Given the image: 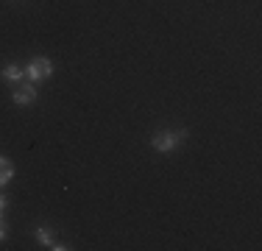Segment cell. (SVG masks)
<instances>
[{
    "mask_svg": "<svg viewBox=\"0 0 262 251\" xmlns=\"http://www.w3.org/2000/svg\"><path fill=\"white\" fill-rule=\"evenodd\" d=\"M184 137H187L184 129H179V131H157L154 140H151V145L157 151H162V154H167V151H173L179 142H184Z\"/></svg>",
    "mask_w": 262,
    "mask_h": 251,
    "instance_id": "obj_1",
    "label": "cell"
},
{
    "mask_svg": "<svg viewBox=\"0 0 262 251\" xmlns=\"http://www.w3.org/2000/svg\"><path fill=\"white\" fill-rule=\"evenodd\" d=\"M51 73H53V65H51V59H45V56L31 59L28 67H26V75H28L31 81H42V78H48Z\"/></svg>",
    "mask_w": 262,
    "mask_h": 251,
    "instance_id": "obj_2",
    "label": "cell"
},
{
    "mask_svg": "<svg viewBox=\"0 0 262 251\" xmlns=\"http://www.w3.org/2000/svg\"><path fill=\"white\" fill-rule=\"evenodd\" d=\"M36 100V90L31 84H20L14 90V103H34Z\"/></svg>",
    "mask_w": 262,
    "mask_h": 251,
    "instance_id": "obj_3",
    "label": "cell"
},
{
    "mask_svg": "<svg viewBox=\"0 0 262 251\" xmlns=\"http://www.w3.org/2000/svg\"><path fill=\"white\" fill-rule=\"evenodd\" d=\"M23 73H26V70H23L20 65H6V67H3V78H6V81H20Z\"/></svg>",
    "mask_w": 262,
    "mask_h": 251,
    "instance_id": "obj_4",
    "label": "cell"
},
{
    "mask_svg": "<svg viewBox=\"0 0 262 251\" xmlns=\"http://www.w3.org/2000/svg\"><path fill=\"white\" fill-rule=\"evenodd\" d=\"M11 176H14V165H11L9 159H3V156H0V181H11Z\"/></svg>",
    "mask_w": 262,
    "mask_h": 251,
    "instance_id": "obj_5",
    "label": "cell"
},
{
    "mask_svg": "<svg viewBox=\"0 0 262 251\" xmlns=\"http://www.w3.org/2000/svg\"><path fill=\"white\" fill-rule=\"evenodd\" d=\"M36 240H39L42 246H53V235L45 229V226H39V229H36Z\"/></svg>",
    "mask_w": 262,
    "mask_h": 251,
    "instance_id": "obj_6",
    "label": "cell"
},
{
    "mask_svg": "<svg viewBox=\"0 0 262 251\" xmlns=\"http://www.w3.org/2000/svg\"><path fill=\"white\" fill-rule=\"evenodd\" d=\"M51 248H53V251H67L70 246H64V243H56V240H53V246H51Z\"/></svg>",
    "mask_w": 262,
    "mask_h": 251,
    "instance_id": "obj_7",
    "label": "cell"
},
{
    "mask_svg": "<svg viewBox=\"0 0 262 251\" xmlns=\"http://www.w3.org/2000/svg\"><path fill=\"white\" fill-rule=\"evenodd\" d=\"M6 204H9V198H6V196H0V215H3V210H6Z\"/></svg>",
    "mask_w": 262,
    "mask_h": 251,
    "instance_id": "obj_8",
    "label": "cell"
},
{
    "mask_svg": "<svg viewBox=\"0 0 262 251\" xmlns=\"http://www.w3.org/2000/svg\"><path fill=\"white\" fill-rule=\"evenodd\" d=\"M0 240H6V223H3V218H0Z\"/></svg>",
    "mask_w": 262,
    "mask_h": 251,
    "instance_id": "obj_9",
    "label": "cell"
},
{
    "mask_svg": "<svg viewBox=\"0 0 262 251\" xmlns=\"http://www.w3.org/2000/svg\"><path fill=\"white\" fill-rule=\"evenodd\" d=\"M0 187H3V181H0Z\"/></svg>",
    "mask_w": 262,
    "mask_h": 251,
    "instance_id": "obj_10",
    "label": "cell"
}]
</instances>
